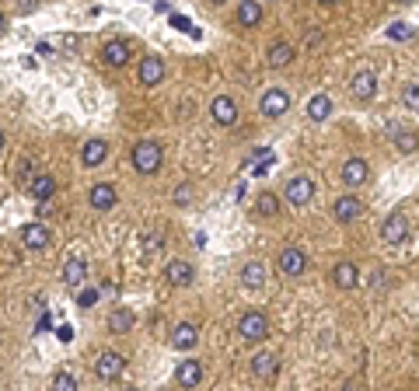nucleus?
I'll list each match as a JSON object with an SVG mask.
<instances>
[{
  "instance_id": "nucleus-1",
  "label": "nucleus",
  "mask_w": 419,
  "mask_h": 391,
  "mask_svg": "<svg viewBox=\"0 0 419 391\" xmlns=\"http://www.w3.org/2000/svg\"><path fill=\"white\" fill-rule=\"evenodd\" d=\"M161 165H165V150H161V143H157L154 136L136 140V147H133V172H136V175H157Z\"/></svg>"
},
{
  "instance_id": "nucleus-2",
  "label": "nucleus",
  "mask_w": 419,
  "mask_h": 391,
  "mask_svg": "<svg viewBox=\"0 0 419 391\" xmlns=\"http://www.w3.org/2000/svg\"><path fill=\"white\" fill-rule=\"evenodd\" d=\"M238 335H241V342H262L269 335V318L262 311H255V307L245 311L238 318Z\"/></svg>"
},
{
  "instance_id": "nucleus-3",
  "label": "nucleus",
  "mask_w": 419,
  "mask_h": 391,
  "mask_svg": "<svg viewBox=\"0 0 419 391\" xmlns=\"http://www.w3.org/2000/svg\"><path fill=\"white\" fill-rule=\"evenodd\" d=\"M311 199H314V182L308 175H294V179L283 186V203L294 206V210H297V206H308Z\"/></svg>"
},
{
  "instance_id": "nucleus-4",
  "label": "nucleus",
  "mask_w": 419,
  "mask_h": 391,
  "mask_svg": "<svg viewBox=\"0 0 419 391\" xmlns=\"http://www.w3.org/2000/svg\"><path fill=\"white\" fill-rule=\"evenodd\" d=\"M276 266H280V273H283L287 280H297V276L308 269V255H304L301 248L287 245V248H280V255H276Z\"/></svg>"
},
{
  "instance_id": "nucleus-5",
  "label": "nucleus",
  "mask_w": 419,
  "mask_h": 391,
  "mask_svg": "<svg viewBox=\"0 0 419 391\" xmlns=\"http://www.w3.org/2000/svg\"><path fill=\"white\" fill-rule=\"evenodd\" d=\"M259 112H262L266 119H283V115L290 112V95H287L283 88H269L266 95L259 98Z\"/></svg>"
},
{
  "instance_id": "nucleus-6",
  "label": "nucleus",
  "mask_w": 419,
  "mask_h": 391,
  "mask_svg": "<svg viewBox=\"0 0 419 391\" xmlns=\"http://www.w3.org/2000/svg\"><path fill=\"white\" fill-rule=\"evenodd\" d=\"M122 371H126V357L122 353H115V350L98 353V360H95V378L98 381H115Z\"/></svg>"
},
{
  "instance_id": "nucleus-7",
  "label": "nucleus",
  "mask_w": 419,
  "mask_h": 391,
  "mask_svg": "<svg viewBox=\"0 0 419 391\" xmlns=\"http://www.w3.org/2000/svg\"><path fill=\"white\" fill-rule=\"evenodd\" d=\"M349 95L356 98V101H370V98L378 95V74L374 70H356L353 77H349Z\"/></svg>"
},
{
  "instance_id": "nucleus-8",
  "label": "nucleus",
  "mask_w": 419,
  "mask_h": 391,
  "mask_svg": "<svg viewBox=\"0 0 419 391\" xmlns=\"http://www.w3.org/2000/svg\"><path fill=\"white\" fill-rule=\"evenodd\" d=\"M210 119L217 126H234L238 122V101L231 95H217L210 101Z\"/></svg>"
},
{
  "instance_id": "nucleus-9",
  "label": "nucleus",
  "mask_w": 419,
  "mask_h": 391,
  "mask_svg": "<svg viewBox=\"0 0 419 391\" xmlns=\"http://www.w3.org/2000/svg\"><path fill=\"white\" fill-rule=\"evenodd\" d=\"M381 238H385V245H402V241L409 238V220H406V213H392V217H385V224H381Z\"/></svg>"
},
{
  "instance_id": "nucleus-10",
  "label": "nucleus",
  "mask_w": 419,
  "mask_h": 391,
  "mask_svg": "<svg viewBox=\"0 0 419 391\" xmlns=\"http://www.w3.org/2000/svg\"><path fill=\"white\" fill-rule=\"evenodd\" d=\"M238 280H241V287H245V290H262V287H266V280H269V269H266V262L252 259V262H245V266H241Z\"/></svg>"
},
{
  "instance_id": "nucleus-11",
  "label": "nucleus",
  "mask_w": 419,
  "mask_h": 391,
  "mask_svg": "<svg viewBox=\"0 0 419 391\" xmlns=\"http://www.w3.org/2000/svg\"><path fill=\"white\" fill-rule=\"evenodd\" d=\"M360 213H363V203H360V196H339L335 203H332V217L339 220V224H353V220H360Z\"/></svg>"
},
{
  "instance_id": "nucleus-12",
  "label": "nucleus",
  "mask_w": 419,
  "mask_h": 391,
  "mask_svg": "<svg viewBox=\"0 0 419 391\" xmlns=\"http://www.w3.org/2000/svg\"><path fill=\"white\" fill-rule=\"evenodd\" d=\"M136 77H140L143 88H157V84L165 81V60H161V56H143Z\"/></svg>"
},
{
  "instance_id": "nucleus-13",
  "label": "nucleus",
  "mask_w": 419,
  "mask_h": 391,
  "mask_svg": "<svg viewBox=\"0 0 419 391\" xmlns=\"http://www.w3.org/2000/svg\"><path fill=\"white\" fill-rule=\"evenodd\" d=\"M129 56H133V49H129L126 39H108V42L102 46V63L105 67H126Z\"/></svg>"
},
{
  "instance_id": "nucleus-14",
  "label": "nucleus",
  "mask_w": 419,
  "mask_h": 391,
  "mask_svg": "<svg viewBox=\"0 0 419 391\" xmlns=\"http://www.w3.org/2000/svg\"><path fill=\"white\" fill-rule=\"evenodd\" d=\"M165 280H168L172 287H189V283L196 280V269H193V262H186V259H172V262L165 266Z\"/></svg>"
},
{
  "instance_id": "nucleus-15",
  "label": "nucleus",
  "mask_w": 419,
  "mask_h": 391,
  "mask_svg": "<svg viewBox=\"0 0 419 391\" xmlns=\"http://www.w3.org/2000/svg\"><path fill=\"white\" fill-rule=\"evenodd\" d=\"M21 241H25V248L28 252H46L49 248V227L46 224H25V231H21Z\"/></svg>"
},
{
  "instance_id": "nucleus-16",
  "label": "nucleus",
  "mask_w": 419,
  "mask_h": 391,
  "mask_svg": "<svg viewBox=\"0 0 419 391\" xmlns=\"http://www.w3.org/2000/svg\"><path fill=\"white\" fill-rule=\"evenodd\" d=\"M294 63V46L290 42H273L269 49H266V67L269 70H283V67H290Z\"/></svg>"
},
{
  "instance_id": "nucleus-17",
  "label": "nucleus",
  "mask_w": 419,
  "mask_h": 391,
  "mask_svg": "<svg viewBox=\"0 0 419 391\" xmlns=\"http://www.w3.org/2000/svg\"><path fill=\"white\" fill-rule=\"evenodd\" d=\"M370 179V165L363 161V158H349L346 165H342V182L349 186V189H356V186H363Z\"/></svg>"
},
{
  "instance_id": "nucleus-18",
  "label": "nucleus",
  "mask_w": 419,
  "mask_h": 391,
  "mask_svg": "<svg viewBox=\"0 0 419 391\" xmlns=\"http://www.w3.org/2000/svg\"><path fill=\"white\" fill-rule=\"evenodd\" d=\"M105 158H108V140H102V136L84 140V147H81V165L84 168H98Z\"/></svg>"
},
{
  "instance_id": "nucleus-19",
  "label": "nucleus",
  "mask_w": 419,
  "mask_h": 391,
  "mask_svg": "<svg viewBox=\"0 0 419 391\" xmlns=\"http://www.w3.org/2000/svg\"><path fill=\"white\" fill-rule=\"evenodd\" d=\"M276 371H280V360L273 353H255L252 357V378L255 381H273Z\"/></svg>"
},
{
  "instance_id": "nucleus-20",
  "label": "nucleus",
  "mask_w": 419,
  "mask_h": 391,
  "mask_svg": "<svg viewBox=\"0 0 419 391\" xmlns=\"http://www.w3.org/2000/svg\"><path fill=\"white\" fill-rule=\"evenodd\" d=\"M88 203L105 213V210H112L115 203H119V196H115V186H108V182H98V186H91V193H88Z\"/></svg>"
},
{
  "instance_id": "nucleus-21",
  "label": "nucleus",
  "mask_w": 419,
  "mask_h": 391,
  "mask_svg": "<svg viewBox=\"0 0 419 391\" xmlns=\"http://www.w3.org/2000/svg\"><path fill=\"white\" fill-rule=\"evenodd\" d=\"M332 283H335L339 290H353V287L360 283V269H356L353 262H335V269H332Z\"/></svg>"
},
{
  "instance_id": "nucleus-22",
  "label": "nucleus",
  "mask_w": 419,
  "mask_h": 391,
  "mask_svg": "<svg viewBox=\"0 0 419 391\" xmlns=\"http://www.w3.org/2000/svg\"><path fill=\"white\" fill-rule=\"evenodd\" d=\"M175 381H179L182 388H196V385L203 381V364H200V360H182L179 371H175Z\"/></svg>"
},
{
  "instance_id": "nucleus-23",
  "label": "nucleus",
  "mask_w": 419,
  "mask_h": 391,
  "mask_svg": "<svg viewBox=\"0 0 419 391\" xmlns=\"http://www.w3.org/2000/svg\"><path fill=\"white\" fill-rule=\"evenodd\" d=\"M262 0H238V25L241 28H255L262 21Z\"/></svg>"
},
{
  "instance_id": "nucleus-24",
  "label": "nucleus",
  "mask_w": 419,
  "mask_h": 391,
  "mask_svg": "<svg viewBox=\"0 0 419 391\" xmlns=\"http://www.w3.org/2000/svg\"><path fill=\"white\" fill-rule=\"evenodd\" d=\"M392 143H395V150H402V154H416L419 133L416 129H406V126H392Z\"/></svg>"
},
{
  "instance_id": "nucleus-25",
  "label": "nucleus",
  "mask_w": 419,
  "mask_h": 391,
  "mask_svg": "<svg viewBox=\"0 0 419 391\" xmlns=\"http://www.w3.org/2000/svg\"><path fill=\"white\" fill-rule=\"evenodd\" d=\"M84 276H88L84 259H81V255H70V259L63 262V283H67V287H81V283H84Z\"/></svg>"
},
{
  "instance_id": "nucleus-26",
  "label": "nucleus",
  "mask_w": 419,
  "mask_h": 391,
  "mask_svg": "<svg viewBox=\"0 0 419 391\" xmlns=\"http://www.w3.org/2000/svg\"><path fill=\"white\" fill-rule=\"evenodd\" d=\"M28 193L35 196L39 203H49V199L56 196V179H53V175H42V172H39V175H35V179L28 182Z\"/></svg>"
},
{
  "instance_id": "nucleus-27",
  "label": "nucleus",
  "mask_w": 419,
  "mask_h": 391,
  "mask_svg": "<svg viewBox=\"0 0 419 391\" xmlns=\"http://www.w3.org/2000/svg\"><path fill=\"white\" fill-rule=\"evenodd\" d=\"M196 342H200V332H196V325H189V321L175 325V332H172V346H175V350H193Z\"/></svg>"
},
{
  "instance_id": "nucleus-28",
  "label": "nucleus",
  "mask_w": 419,
  "mask_h": 391,
  "mask_svg": "<svg viewBox=\"0 0 419 391\" xmlns=\"http://www.w3.org/2000/svg\"><path fill=\"white\" fill-rule=\"evenodd\" d=\"M133 328V311L129 307H115L112 314H108V332L112 335H126Z\"/></svg>"
},
{
  "instance_id": "nucleus-29",
  "label": "nucleus",
  "mask_w": 419,
  "mask_h": 391,
  "mask_svg": "<svg viewBox=\"0 0 419 391\" xmlns=\"http://www.w3.org/2000/svg\"><path fill=\"white\" fill-rule=\"evenodd\" d=\"M328 115H332V98L314 95L311 101H308V119H311V122H325Z\"/></svg>"
},
{
  "instance_id": "nucleus-30",
  "label": "nucleus",
  "mask_w": 419,
  "mask_h": 391,
  "mask_svg": "<svg viewBox=\"0 0 419 391\" xmlns=\"http://www.w3.org/2000/svg\"><path fill=\"white\" fill-rule=\"evenodd\" d=\"M255 210H259L262 217H276V213H280V199H276V193H262L259 196V203H255Z\"/></svg>"
},
{
  "instance_id": "nucleus-31",
  "label": "nucleus",
  "mask_w": 419,
  "mask_h": 391,
  "mask_svg": "<svg viewBox=\"0 0 419 391\" xmlns=\"http://www.w3.org/2000/svg\"><path fill=\"white\" fill-rule=\"evenodd\" d=\"M53 391H77V381L70 371H56L53 374Z\"/></svg>"
},
{
  "instance_id": "nucleus-32",
  "label": "nucleus",
  "mask_w": 419,
  "mask_h": 391,
  "mask_svg": "<svg viewBox=\"0 0 419 391\" xmlns=\"http://www.w3.org/2000/svg\"><path fill=\"white\" fill-rule=\"evenodd\" d=\"M161 248H165V231H150V234L143 238V252L154 255V252H161Z\"/></svg>"
},
{
  "instance_id": "nucleus-33",
  "label": "nucleus",
  "mask_w": 419,
  "mask_h": 391,
  "mask_svg": "<svg viewBox=\"0 0 419 391\" xmlns=\"http://www.w3.org/2000/svg\"><path fill=\"white\" fill-rule=\"evenodd\" d=\"M402 101H406L409 108H419V81H413V84L402 88Z\"/></svg>"
},
{
  "instance_id": "nucleus-34",
  "label": "nucleus",
  "mask_w": 419,
  "mask_h": 391,
  "mask_svg": "<svg viewBox=\"0 0 419 391\" xmlns=\"http://www.w3.org/2000/svg\"><path fill=\"white\" fill-rule=\"evenodd\" d=\"M172 199H175V206H189L193 203V186H179Z\"/></svg>"
},
{
  "instance_id": "nucleus-35",
  "label": "nucleus",
  "mask_w": 419,
  "mask_h": 391,
  "mask_svg": "<svg viewBox=\"0 0 419 391\" xmlns=\"http://www.w3.org/2000/svg\"><path fill=\"white\" fill-rule=\"evenodd\" d=\"M14 175H18V179H21V182H32V179H35V172H32V161H28V158H25V161H21V165H18V168H14Z\"/></svg>"
},
{
  "instance_id": "nucleus-36",
  "label": "nucleus",
  "mask_w": 419,
  "mask_h": 391,
  "mask_svg": "<svg viewBox=\"0 0 419 391\" xmlns=\"http://www.w3.org/2000/svg\"><path fill=\"white\" fill-rule=\"evenodd\" d=\"M388 35H392V39H413V28L399 21V25H392V32H388Z\"/></svg>"
},
{
  "instance_id": "nucleus-37",
  "label": "nucleus",
  "mask_w": 419,
  "mask_h": 391,
  "mask_svg": "<svg viewBox=\"0 0 419 391\" xmlns=\"http://www.w3.org/2000/svg\"><path fill=\"white\" fill-rule=\"evenodd\" d=\"M56 339H60V342H70V339H74V328H70V325H60V328H56Z\"/></svg>"
},
{
  "instance_id": "nucleus-38",
  "label": "nucleus",
  "mask_w": 419,
  "mask_h": 391,
  "mask_svg": "<svg viewBox=\"0 0 419 391\" xmlns=\"http://www.w3.org/2000/svg\"><path fill=\"white\" fill-rule=\"evenodd\" d=\"M95 300H98V290H84V293H81V307H91Z\"/></svg>"
},
{
  "instance_id": "nucleus-39",
  "label": "nucleus",
  "mask_w": 419,
  "mask_h": 391,
  "mask_svg": "<svg viewBox=\"0 0 419 391\" xmlns=\"http://www.w3.org/2000/svg\"><path fill=\"white\" fill-rule=\"evenodd\" d=\"M172 25H175V28H189V21H186L182 14H175V18H172Z\"/></svg>"
},
{
  "instance_id": "nucleus-40",
  "label": "nucleus",
  "mask_w": 419,
  "mask_h": 391,
  "mask_svg": "<svg viewBox=\"0 0 419 391\" xmlns=\"http://www.w3.org/2000/svg\"><path fill=\"white\" fill-rule=\"evenodd\" d=\"M381 283H385V273H374V276H370V287H374V290H378V287H381Z\"/></svg>"
},
{
  "instance_id": "nucleus-41",
  "label": "nucleus",
  "mask_w": 419,
  "mask_h": 391,
  "mask_svg": "<svg viewBox=\"0 0 419 391\" xmlns=\"http://www.w3.org/2000/svg\"><path fill=\"white\" fill-rule=\"evenodd\" d=\"M35 7V0H21V11H32Z\"/></svg>"
},
{
  "instance_id": "nucleus-42",
  "label": "nucleus",
  "mask_w": 419,
  "mask_h": 391,
  "mask_svg": "<svg viewBox=\"0 0 419 391\" xmlns=\"http://www.w3.org/2000/svg\"><path fill=\"white\" fill-rule=\"evenodd\" d=\"M4 147H7V133L0 129V154H4Z\"/></svg>"
},
{
  "instance_id": "nucleus-43",
  "label": "nucleus",
  "mask_w": 419,
  "mask_h": 391,
  "mask_svg": "<svg viewBox=\"0 0 419 391\" xmlns=\"http://www.w3.org/2000/svg\"><path fill=\"white\" fill-rule=\"evenodd\" d=\"M0 32H4V11H0Z\"/></svg>"
},
{
  "instance_id": "nucleus-44",
  "label": "nucleus",
  "mask_w": 419,
  "mask_h": 391,
  "mask_svg": "<svg viewBox=\"0 0 419 391\" xmlns=\"http://www.w3.org/2000/svg\"><path fill=\"white\" fill-rule=\"evenodd\" d=\"M210 4H227V0H210Z\"/></svg>"
},
{
  "instance_id": "nucleus-45",
  "label": "nucleus",
  "mask_w": 419,
  "mask_h": 391,
  "mask_svg": "<svg viewBox=\"0 0 419 391\" xmlns=\"http://www.w3.org/2000/svg\"><path fill=\"white\" fill-rule=\"evenodd\" d=\"M318 4H335V0H318Z\"/></svg>"
},
{
  "instance_id": "nucleus-46",
  "label": "nucleus",
  "mask_w": 419,
  "mask_h": 391,
  "mask_svg": "<svg viewBox=\"0 0 419 391\" xmlns=\"http://www.w3.org/2000/svg\"><path fill=\"white\" fill-rule=\"evenodd\" d=\"M395 4H409V0H395Z\"/></svg>"
},
{
  "instance_id": "nucleus-47",
  "label": "nucleus",
  "mask_w": 419,
  "mask_h": 391,
  "mask_svg": "<svg viewBox=\"0 0 419 391\" xmlns=\"http://www.w3.org/2000/svg\"><path fill=\"white\" fill-rule=\"evenodd\" d=\"M126 391H136V388H126Z\"/></svg>"
}]
</instances>
